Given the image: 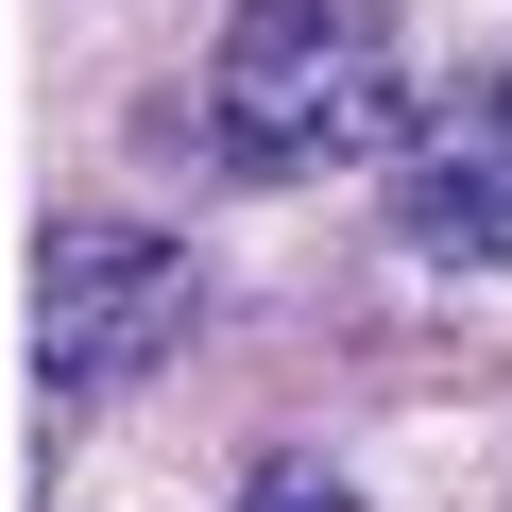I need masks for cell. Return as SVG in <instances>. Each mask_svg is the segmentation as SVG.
Returning <instances> with one entry per match:
<instances>
[{
	"label": "cell",
	"mask_w": 512,
	"mask_h": 512,
	"mask_svg": "<svg viewBox=\"0 0 512 512\" xmlns=\"http://www.w3.org/2000/svg\"><path fill=\"white\" fill-rule=\"evenodd\" d=\"M205 137L239 171H376L410 137L393 0H239L222 52H205Z\"/></svg>",
	"instance_id": "1"
},
{
	"label": "cell",
	"mask_w": 512,
	"mask_h": 512,
	"mask_svg": "<svg viewBox=\"0 0 512 512\" xmlns=\"http://www.w3.org/2000/svg\"><path fill=\"white\" fill-rule=\"evenodd\" d=\"M188 325H205V256H188L171 222L69 205V222L35 239V376H52V427H86V410H120L137 376H171Z\"/></svg>",
	"instance_id": "2"
},
{
	"label": "cell",
	"mask_w": 512,
	"mask_h": 512,
	"mask_svg": "<svg viewBox=\"0 0 512 512\" xmlns=\"http://www.w3.org/2000/svg\"><path fill=\"white\" fill-rule=\"evenodd\" d=\"M376 171H393V239H410V256H444V274H512V52L461 69Z\"/></svg>",
	"instance_id": "3"
},
{
	"label": "cell",
	"mask_w": 512,
	"mask_h": 512,
	"mask_svg": "<svg viewBox=\"0 0 512 512\" xmlns=\"http://www.w3.org/2000/svg\"><path fill=\"white\" fill-rule=\"evenodd\" d=\"M239 512H359V478H342V461H256Z\"/></svg>",
	"instance_id": "4"
}]
</instances>
